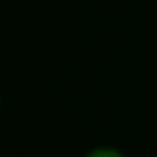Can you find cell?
Instances as JSON below:
<instances>
[{
  "label": "cell",
  "instance_id": "cell-1",
  "mask_svg": "<svg viewBox=\"0 0 157 157\" xmlns=\"http://www.w3.org/2000/svg\"><path fill=\"white\" fill-rule=\"evenodd\" d=\"M86 157H123V155L115 149H109V147H100V149H94L92 153H88Z\"/></svg>",
  "mask_w": 157,
  "mask_h": 157
}]
</instances>
